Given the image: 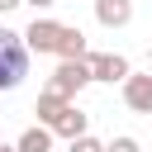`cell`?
I'll use <instances>...</instances> for the list:
<instances>
[{
  "mask_svg": "<svg viewBox=\"0 0 152 152\" xmlns=\"http://www.w3.org/2000/svg\"><path fill=\"white\" fill-rule=\"evenodd\" d=\"M28 71V48H24V33L14 28H0V90H14Z\"/></svg>",
  "mask_w": 152,
  "mask_h": 152,
  "instance_id": "1",
  "label": "cell"
},
{
  "mask_svg": "<svg viewBox=\"0 0 152 152\" xmlns=\"http://www.w3.org/2000/svg\"><path fill=\"white\" fill-rule=\"evenodd\" d=\"M86 81H90V66H86V62H62V66L52 71L48 90H52L57 100H66V104H71V100H76V90H81Z\"/></svg>",
  "mask_w": 152,
  "mask_h": 152,
  "instance_id": "2",
  "label": "cell"
},
{
  "mask_svg": "<svg viewBox=\"0 0 152 152\" xmlns=\"http://www.w3.org/2000/svg\"><path fill=\"white\" fill-rule=\"evenodd\" d=\"M86 66H90V81H128L133 76L128 71V57H119V52H90Z\"/></svg>",
  "mask_w": 152,
  "mask_h": 152,
  "instance_id": "3",
  "label": "cell"
},
{
  "mask_svg": "<svg viewBox=\"0 0 152 152\" xmlns=\"http://www.w3.org/2000/svg\"><path fill=\"white\" fill-rule=\"evenodd\" d=\"M57 38H62V24L57 19H33L24 28V48L28 52H57Z\"/></svg>",
  "mask_w": 152,
  "mask_h": 152,
  "instance_id": "4",
  "label": "cell"
},
{
  "mask_svg": "<svg viewBox=\"0 0 152 152\" xmlns=\"http://www.w3.org/2000/svg\"><path fill=\"white\" fill-rule=\"evenodd\" d=\"M124 104L133 114H152V76H128L124 81Z\"/></svg>",
  "mask_w": 152,
  "mask_h": 152,
  "instance_id": "5",
  "label": "cell"
},
{
  "mask_svg": "<svg viewBox=\"0 0 152 152\" xmlns=\"http://www.w3.org/2000/svg\"><path fill=\"white\" fill-rule=\"evenodd\" d=\"M95 19L104 28H124L133 19V0H95Z\"/></svg>",
  "mask_w": 152,
  "mask_h": 152,
  "instance_id": "6",
  "label": "cell"
},
{
  "mask_svg": "<svg viewBox=\"0 0 152 152\" xmlns=\"http://www.w3.org/2000/svg\"><path fill=\"white\" fill-rule=\"evenodd\" d=\"M57 57H62V62H86V57H90V52H86V33L62 24V38H57Z\"/></svg>",
  "mask_w": 152,
  "mask_h": 152,
  "instance_id": "7",
  "label": "cell"
},
{
  "mask_svg": "<svg viewBox=\"0 0 152 152\" xmlns=\"http://www.w3.org/2000/svg\"><path fill=\"white\" fill-rule=\"evenodd\" d=\"M52 133H62L66 142H76V138H86V114H81L76 104H66V109H62V119L52 124Z\"/></svg>",
  "mask_w": 152,
  "mask_h": 152,
  "instance_id": "8",
  "label": "cell"
},
{
  "mask_svg": "<svg viewBox=\"0 0 152 152\" xmlns=\"http://www.w3.org/2000/svg\"><path fill=\"white\" fill-rule=\"evenodd\" d=\"M62 109H66V100H57L52 90H43V95H38V104H33V114H38V124H43V128H52V124L62 119Z\"/></svg>",
  "mask_w": 152,
  "mask_h": 152,
  "instance_id": "9",
  "label": "cell"
},
{
  "mask_svg": "<svg viewBox=\"0 0 152 152\" xmlns=\"http://www.w3.org/2000/svg\"><path fill=\"white\" fill-rule=\"evenodd\" d=\"M14 147H19V152H52V128L33 124V128H24V138H19Z\"/></svg>",
  "mask_w": 152,
  "mask_h": 152,
  "instance_id": "10",
  "label": "cell"
},
{
  "mask_svg": "<svg viewBox=\"0 0 152 152\" xmlns=\"http://www.w3.org/2000/svg\"><path fill=\"white\" fill-rule=\"evenodd\" d=\"M71 152H104V142L86 133V138H76V142H71Z\"/></svg>",
  "mask_w": 152,
  "mask_h": 152,
  "instance_id": "11",
  "label": "cell"
},
{
  "mask_svg": "<svg viewBox=\"0 0 152 152\" xmlns=\"http://www.w3.org/2000/svg\"><path fill=\"white\" fill-rule=\"evenodd\" d=\"M104 152H142V147H138V138H114Z\"/></svg>",
  "mask_w": 152,
  "mask_h": 152,
  "instance_id": "12",
  "label": "cell"
},
{
  "mask_svg": "<svg viewBox=\"0 0 152 152\" xmlns=\"http://www.w3.org/2000/svg\"><path fill=\"white\" fill-rule=\"evenodd\" d=\"M24 0H0V14H10V10H19Z\"/></svg>",
  "mask_w": 152,
  "mask_h": 152,
  "instance_id": "13",
  "label": "cell"
},
{
  "mask_svg": "<svg viewBox=\"0 0 152 152\" xmlns=\"http://www.w3.org/2000/svg\"><path fill=\"white\" fill-rule=\"evenodd\" d=\"M28 5H33V10H48V5H57V0H28Z\"/></svg>",
  "mask_w": 152,
  "mask_h": 152,
  "instance_id": "14",
  "label": "cell"
},
{
  "mask_svg": "<svg viewBox=\"0 0 152 152\" xmlns=\"http://www.w3.org/2000/svg\"><path fill=\"white\" fill-rule=\"evenodd\" d=\"M0 152H19V147H10V142H0Z\"/></svg>",
  "mask_w": 152,
  "mask_h": 152,
  "instance_id": "15",
  "label": "cell"
},
{
  "mask_svg": "<svg viewBox=\"0 0 152 152\" xmlns=\"http://www.w3.org/2000/svg\"><path fill=\"white\" fill-rule=\"evenodd\" d=\"M147 62H152V52H147Z\"/></svg>",
  "mask_w": 152,
  "mask_h": 152,
  "instance_id": "16",
  "label": "cell"
}]
</instances>
